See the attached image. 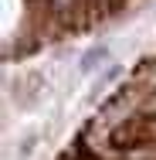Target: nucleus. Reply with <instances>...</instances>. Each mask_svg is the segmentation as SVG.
<instances>
[{"label": "nucleus", "mask_w": 156, "mask_h": 160, "mask_svg": "<svg viewBox=\"0 0 156 160\" xmlns=\"http://www.w3.org/2000/svg\"><path fill=\"white\" fill-rule=\"evenodd\" d=\"M109 62V44H95V48H88V55L82 58V72H95V68H102V65Z\"/></svg>", "instance_id": "nucleus-1"}]
</instances>
